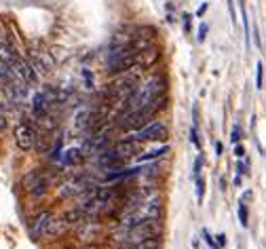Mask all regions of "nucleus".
Masks as SVG:
<instances>
[{
	"mask_svg": "<svg viewBox=\"0 0 266 249\" xmlns=\"http://www.w3.org/2000/svg\"><path fill=\"white\" fill-rule=\"evenodd\" d=\"M165 106H167L165 95L156 97V99L150 102L148 106H144V108L125 114L123 118H120V121H123V123H120V129H123V131H138V129H142V127H146L148 123H152L150 118H152L154 114H159V112L165 108Z\"/></svg>",
	"mask_w": 266,
	"mask_h": 249,
	"instance_id": "obj_1",
	"label": "nucleus"
},
{
	"mask_svg": "<svg viewBox=\"0 0 266 249\" xmlns=\"http://www.w3.org/2000/svg\"><path fill=\"white\" fill-rule=\"evenodd\" d=\"M114 198V188L110 186H102V188H95L93 192H89L84 196V201L80 203V209L84 213H98V211H104L110 207Z\"/></svg>",
	"mask_w": 266,
	"mask_h": 249,
	"instance_id": "obj_2",
	"label": "nucleus"
},
{
	"mask_svg": "<svg viewBox=\"0 0 266 249\" xmlns=\"http://www.w3.org/2000/svg\"><path fill=\"white\" fill-rule=\"evenodd\" d=\"M138 62V53L131 46H116V51H110L108 57V70L110 72H125Z\"/></svg>",
	"mask_w": 266,
	"mask_h": 249,
	"instance_id": "obj_3",
	"label": "nucleus"
},
{
	"mask_svg": "<svg viewBox=\"0 0 266 249\" xmlns=\"http://www.w3.org/2000/svg\"><path fill=\"white\" fill-rule=\"evenodd\" d=\"M165 137H167V127L163 123H159V121H152L146 127L133 131L131 141H161Z\"/></svg>",
	"mask_w": 266,
	"mask_h": 249,
	"instance_id": "obj_4",
	"label": "nucleus"
},
{
	"mask_svg": "<svg viewBox=\"0 0 266 249\" xmlns=\"http://www.w3.org/2000/svg\"><path fill=\"white\" fill-rule=\"evenodd\" d=\"M138 85H136V78H131V76H125V78H118L116 82H112L110 85V95L114 99H120V102H125L129 99L133 93H136Z\"/></svg>",
	"mask_w": 266,
	"mask_h": 249,
	"instance_id": "obj_5",
	"label": "nucleus"
},
{
	"mask_svg": "<svg viewBox=\"0 0 266 249\" xmlns=\"http://www.w3.org/2000/svg\"><path fill=\"white\" fill-rule=\"evenodd\" d=\"M23 186H26V190L32 194V196H42L47 190H49V177L34 171V173H28L26 180H23Z\"/></svg>",
	"mask_w": 266,
	"mask_h": 249,
	"instance_id": "obj_6",
	"label": "nucleus"
},
{
	"mask_svg": "<svg viewBox=\"0 0 266 249\" xmlns=\"http://www.w3.org/2000/svg\"><path fill=\"white\" fill-rule=\"evenodd\" d=\"M53 222H55V218H53V213H51V211H42V213H38V216L34 218L32 230H30L32 239H40V236H47V234H49V230H51V226H53Z\"/></svg>",
	"mask_w": 266,
	"mask_h": 249,
	"instance_id": "obj_7",
	"label": "nucleus"
},
{
	"mask_svg": "<svg viewBox=\"0 0 266 249\" xmlns=\"http://www.w3.org/2000/svg\"><path fill=\"white\" fill-rule=\"evenodd\" d=\"M15 144L19 150H32L36 146V131L30 125H17L15 127Z\"/></svg>",
	"mask_w": 266,
	"mask_h": 249,
	"instance_id": "obj_8",
	"label": "nucleus"
},
{
	"mask_svg": "<svg viewBox=\"0 0 266 249\" xmlns=\"http://www.w3.org/2000/svg\"><path fill=\"white\" fill-rule=\"evenodd\" d=\"M98 234H100V224H98V222H84V220H82V226H80V230H78V239H80L82 243L93 241Z\"/></svg>",
	"mask_w": 266,
	"mask_h": 249,
	"instance_id": "obj_9",
	"label": "nucleus"
},
{
	"mask_svg": "<svg viewBox=\"0 0 266 249\" xmlns=\"http://www.w3.org/2000/svg\"><path fill=\"white\" fill-rule=\"evenodd\" d=\"M116 152V157L120 161H125L129 157H133V152H136V141H131V139H125V141H118V144L112 148Z\"/></svg>",
	"mask_w": 266,
	"mask_h": 249,
	"instance_id": "obj_10",
	"label": "nucleus"
},
{
	"mask_svg": "<svg viewBox=\"0 0 266 249\" xmlns=\"http://www.w3.org/2000/svg\"><path fill=\"white\" fill-rule=\"evenodd\" d=\"M82 188H84V180L82 177H76V180H70L64 184V188L59 190V196H70L74 192H82Z\"/></svg>",
	"mask_w": 266,
	"mask_h": 249,
	"instance_id": "obj_11",
	"label": "nucleus"
},
{
	"mask_svg": "<svg viewBox=\"0 0 266 249\" xmlns=\"http://www.w3.org/2000/svg\"><path fill=\"white\" fill-rule=\"evenodd\" d=\"M47 106H49V102H47L45 93H36V95H34V99H32V112H34V116H36V118L45 116Z\"/></svg>",
	"mask_w": 266,
	"mask_h": 249,
	"instance_id": "obj_12",
	"label": "nucleus"
},
{
	"mask_svg": "<svg viewBox=\"0 0 266 249\" xmlns=\"http://www.w3.org/2000/svg\"><path fill=\"white\" fill-rule=\"evenodd\" d=\"M82 150L80 148H68L66 152H64V157H62V161L66 163V165H78L80 161H82Z\"/></svg>",
	"mask_w": 266,
	"mask_h": 249,
	"instance_id": "obj_13",
	"label": "nucleus"
},
{
	"mask_svg": "<svg viewBox=\"0 0 266 249\" xmlns=\"http://www.w3.org/2000/svg\"><path fill=\"white\" fill-rule=\"evenodd\" d=\"M167 152H169V146L154 148V150H150V152H146V154H140V157H138V163H148V161H154V159H161V157H165Z\"/></svg>",
	"mask_w": 266,
	"mask_h": 249,
	"instance_id": "obj_14",
	"label": "nucleus"
},
{
	"mask_svg": "<svg viewBox=\"0 0 266 249\" xmlns=\"http://www.w3.org/2000/svg\"><path fill=\"white\" fill-rule=\"evenodd\" d=\"M84 216H87V213H84L80 207H76V209H70V211H66L64 213V218H62V222L66 224H76V222H80V220H84Z\"/></svg>",
	"mask_w": 266,
	"mask_h": 249,
	"instance_id": "obj_15",
	"label": "nucleus"
},
{
	"mask_svg": "<svg viewBox=\"0 0 266 249\" xmlns=\"http://www.w3.org/2000/svg\"><path fill=\"white\" fill-rule=\"evenodd\" d=\"M89 118H91V112H89L87 108L78 110V112H76V116H74V127H76V129L89 127Z\"/></svg>",
	"mask_w": 266,
	"mask_h": 249,
	"instance_id": "obj_16",
	"label": "nucleus"
},
{
	"mask_svg": "<svg viewBox=\"0 0 266 249\" xmlns=\"http://www.w3.org/2000/svg\"><path fill=\"white\" fill-rule=\"evenodd\" d=\"M131 249H161V239L159 236H152V239L140 241L136 245H131Z\"/></svg>",
	"mask_w": 266,
	"mask_h": 249,
	"instance_id": "obj_17",
	"label": "nucleus"
},
{
	"mask_svg": "<svg viewBox=\"0 0 266 249\" xmlns=\"http://www.w3.org/2000/svg\"><path fill=\"white\" fill-rule=\"evenodd\" d=\"M258 70H256V87L258 89H262V85H264V66L258 62V66H256Z\"/></svg>",
	"mask_w": 266,
	"mask_h": 249,
	"instance_id": "obj_18",
	"label": "nucleus"
},
{
	"mask_svg": "<svg viewBox=\"0 0 266 249\" xmlns=\"http://www.w3.org/2000/svg\"><path fill=\"white\" fill-rule=\"evenodd\" d=\"M203 196H205V182L203 177H197V201L203 203Z\"/></svg>",
	"mask_w": 266,
	"mask_h": 249,
	"instance_id": "obj_19",
	"label": "nucleus"
},
{
	"mask_svg": "<svg viewBox=\"0 0 266 249\" xmlns=\"http://www.w3.org/2000/svg\"><path fill=\"white\" fill-rule=\"evenodd\" d=\"M239 222H241V226H247V207H245V203L239 205Z\"/></svg>",
	"mask_w": 266,
	"mask_h": 249,
	"instance_id": "obj_20",
	"label": "nucleus"
},
{
	"mask_svg": "<svg viewBox=\"0 0 266 249\" xmlns=\"http://www.w3.org/2000/svg\"><path fill=\"white\" fill-rule=\"evenodd\" d=\"M207 30H209L207 23H201V26H199V34H197V40L199 42H205V38H207Z\"/></svg>",
	"mask_w": 266,
	"mask_h": 249,
	"instance_id": "obj_21",
	"label": "nucleus"
},
{
	"mask_svg": "<svg viewBox=\"0 0 266 249\" xmlns=\"http://www.w3.org/2000/svg\"><path fill=\"white\" fill-rule=\"evenodd\" d=\"M239 139H241V127L235 125L233 131H231V141H233V144H239Z\"/></svg>",
	"mask_w": 266,
	"mask_h": 249,
	"instance_id": "obj_22",
	"label": "nucleus"
},
{
	"mask_svg": "<svg viewBox=\"0 0 266 249\" xmlns=\"http://www.w3.org/2000/svg\"><path fill=\"white\" fill-rule=\"evenodd\" d=\"M190 21H192V15L184 13V15H182V26H184V30H186V32L190 30Z\"/></svg>",
	"mask_w": 266,
	"mask_h": 249,
	"instance_id": "obj_23",
	"label": "nucleus"
},
{
	"mask_svg": "<svg viewBox=\"0 0 266 249\" xmlns=\"http://www.w3.org/2000/svg\"><path fill=\"white\" fill-rule=\"evenodd\" d=\"M235 154H237L239 159H243V157H245V148L241 146V144H235Z\"/></svg>",
	"mask_w": 266,
	"mask_h": 249,
	"instance_id": "obj_24",
	"label": "nucleus"
},
{
	"mask_svg": "<svg viewBox=\"0 0 266 249\" xmlns=\"http://www.w3.org/2000/svg\"><path fill=\"white\" fill-rule=\"evenodd\" d=\"M203 167V157H199L197 161H195V171H192V173H195V177H199V169Z\"/></svg>",
	"mask_w": 266,
	"mask_h": 249,
	"instance_id": "obj_25",
	"label": "nucleus"
},
{
	"mask_svg": "<svg viewBox=\"0 0 266 249\" xmlns=\"http://www.w3.org/2000/svg\"><path fill=\"white\" fill-rule=\"evenodd\" d=\"M237 173H239V175H243V173H247V163H243V161H241V163L237 165Z\"/></svg>",
	"mask_w": 266,
	"mask_h": 249,
	"instance_id": "obj_26",
	"label": "nucleus"
},
{
	"mask_svg": "<svg viewBox=\"0 0 266 249\" xmlns=\"http://www.w3.org/2000/svg\"><path fill=\"white\" fill-rule=\"evenodd\" d=\"M5 129H7V118L3 112H0V131H5Z\"/></svg>",
	"mask_w": 266,
	"mask_h": 249,
	"instance_id": "obj_27",
	"label": "nucleus"
},
{
	"mask_svg": "<svg viewBox=\"0 0 266 249\" xmlns=\"http://www.w3.org/2000/svg\"><path fill=\"white\" fill-rule=\"evenodd\" d=\"M213 148H215V157H220L222 150H224V146L220 144V141H215V146H213Z\"/></svg>",
	"mask_w": 266,
	"mask_h": 249,
	"instance_id": "obj_28",
	"label": "nucleus"
},
{
	"mask_svg": "<svg viewBox=\"0 0 266 249\" xmlns=\"http://www.w3.org/2000/svg\"><path fill=\"white\" fill-rule=\"evenodd\" d=\"M217 245L224 247L226 245V239H224V234H217Z\"/></svg>",
	"mask_w": 266,
	"mask_h": 249,
	"instance_id": "obj_29",
	"label": "nucleus"
},
{
	"mask_svg": "<svg viewBox=\"0 0 266 249\" xmlns=\"http://www.w3.org/2000/svg\"><path fill=\"white\" fill-rule=\"evenodd\" d=\"M205 11H207V5H201V7H199V11H197V17H201V15L205 13Z\"/></svg>",
	"mask_w": 266,
	"mask_h": 249,
	"instance_id": "obj_30",
	"label": "nucleus"
},
{
	"mask_svg": "<svg viewBox=\"0 0 266 249\" xmlns=\"http://www.w3.org/2000/svg\"><path fill=\"white\" fill-rule=\"evenodd\" d=\"M211 249H215V247H211Z\"/></svg>",
	"mask_w": 266,
	"mask_h": 249,
	"instance_id": "obj_31",
	"label": "nucleus"
}]
</instances>
